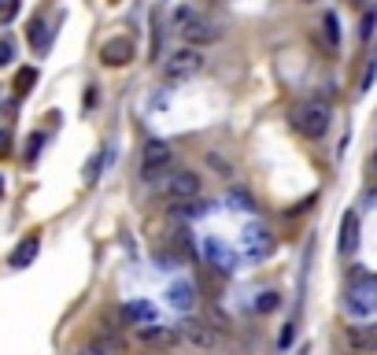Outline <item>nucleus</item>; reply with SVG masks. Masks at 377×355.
Masks as SVG:
<instances>
[{
	"mask_svg": "<svg viewBox=\"0 0 377 355\" xmlns=\"http://www.w3.org/2000/svg\"><path fill=\"white\" fill-rule=\"evenodd\" d=\"M292 130L300 133V137L307 141H322L329 133V122H333V111H329V104H322V100H307V104H296L289 115Z\"/></svg>",
	"mask_w": 377,
	"mask_h": 355,
	"instance_id": "nucleus-1",
	"label": "nucleus"
},
{
	"mask_svg": "<svg viewBox=\"0 0 377 355\" xmlns=\"http://www.w3.org/2000/svg\"><path fill=\"white\" fill-rule=\"evenodd\" d=\"M170 26L189 44H211V41L222 38V30H218L215 23H207L200 12H192V8H178V12H174V19H170Z\"/></svg>",
	"mask_w": 377,
	"mask_h": 355,
	"instance_id": "nucleus-2",
	"label": "nucleus"
},
{
	"mask_svg": "<svg viewBox=\"0 0 377 355\" xmlns=\"http://www.w3.org/2000/svg\"><path fill=\"white\" fill-rule=\"evenodd\" d=\"M344 311L352 318H359V322H366V318L377 311V278L352 281V289H348V296H344Z\"/></svg>",
	"mask_w": 377,
	"mask_h": 355,
	"instance_id": "nucleus-3",
	"label": "nucleus"
},
{
	"mask_svg": "<svg viewBox=\"0 0 377 355\" xmlns=\"http://www.w3.org/2000/svg\"><path fill=\"white\" fill-rule=\"evenodd\" d=\"M170 167H174L170 144H163V141H148V144H144V152H141V178H144V181L167 178Z\"/></svg>",
	"mask_w": 377,
	"mask_h": 355,
	"instance_id": "nucleus-4",
	"label": "nucleus"
},
{
	"mask_svg": "<svg viewBox=\"0 0 377 355\" xmlns=\"http://www.w3.org/2000/svg\"><path fill=\"white\" fill-rule=\"evenodd\" d=\"M200 70H204V56H200L196 49H178L167 63H163V75H167V81H185L192 75H200Z\"/></svg>",
	"mask_w": 377,
	"mask_h": 355,
	"instance_id": "nucleus-5",
	"label": "nucleus"
},
{
	"mask_svg": "<svg viewBox=\"0 0 377 355\" xmlns=\"http://www.w3.org/2000/svg\"><path fill=\"white\" fill-rule=\"evenodd\" d=\"M178 337H181L185 344H192V348H200V352H211V348L218 344L215 326L200 322V318H181V322H178Z\"/></svg>",
	"mask_w": 377,
	"mask_h": 355,
	"instance_id": "nucleus-6",
	"label": "nucleus"
},
{
	"mask_svg": "<svg viewBox=\"0 0 377 355\" xmlns=\"http://www.w3.org/2000/svg\"><path fill=\"white\" fill-rule=\"evenodd\" d=\"M204 259H207V267L218 270V274H233L237 263H241V256H237L229 244L218 241V237H207V241H204Z\"/></svg>",
	"mask_w": 377,
	"mask_h": 355,
	"instance_id": "nucleus-7",
	"label": "nucleus"
},
{
	"mask_svg": "<svg viewBox=\"0 0 377 355\" xmlns=\"http://www.w3.org/2000/svg\"><path fill=\"white\" fill-rule=\"evenodd\" d=\"M137 60V44L133 38H112L100 44V63L104 67H126V63Z\"/></svg>",
	"mask_w": 377,
	"mask_h": 355,
	"instance_id": "nucleus-8",
	"label": "nucleus"
},
{
	"mask_svg": "<svg viewBox=\"0 0 377 355\" xmlns=\"http://www.w3.org/2000/svg\"><path fill=\"white\" fill-rule=\"evenodd\" d=\"M167 196L174 204H189V200L200 196V174H192V170H174L167 178Z\"/></svg>",
	"mask_w": 377,
	"mask_h": 355,
	"instance_id": "nucleus-9",
	"label": "nucleus"
},
{
	"mask_svg": "<svg viewBox=\"0 0 377 355\" xmlns=\"http://www.w3.org/2000/svg\"><path fill=\"white\" fill-rule=\"evenodd\" d=\"M274 252V233L266 230V226H259V222H252L244 230V256L252 259V263H259V259H266Z\"/></svg>",
	"mask_w": 377,
	"mask_h": 355,
	"instance_id": "nucleus-10",
	"label": "nucleus"
},
{
	"mask_svg": "<svg viewBox=\"0 0 377 355\" xmlns=\"http://www.w3.org/2000/svg\"><path fill=\"white\" fill-rule=\"evenodd\" d=\"M348 348L355 355H374L377 352V322H355L348 326Z\"/></svg>",
	"mask_w": 377,
	"mask_h": 355,
	"instance_id": "nucleus-11",
	"label": "nucleus"
},
{
	"mask_svg": "<svg viewBox=\"0 0 377 355\" xmlns=\"http://www.w3.org/2000/svg\"><path fill=\"white\" fill-rule=\"evenodd\" d=\"M122 315L130 318L133 326H141V330H148V326H159V311H155V304H148V300H133V304H126Z\"/></svg>",
	"mask_w": 377,
	"mask_h": 355,
	"instance_id": "nucleus-12",
	"label": "nucleus"
},
{
	"mask_svg": "<svg viewBox=\"0 0 377 355\" xmlns=\"http://www.w3.org/2000/svg\"><path fill=\"white\" fill-rule=\"evenodd\" d=\"M38 252H41V237H38V233L23 237V241L15 244V252H12V270H23V267H30Z\"/></svg>",
	"mask_w": 377,
	"mask_h": 355,
	"instance_id": "nucleus-13",
	"label": "nucleus"
},
{
	"mask_svg": "<svg viewBox=\"0 0 377 355\" xmlns=\"http://www.w3.org/2000/svg\"><path fill=\"white\" fill-rule=\"evenodd\" d=\"M167 304L178 307V311H189V307L196 304V289H192L189 281H174V285L167 289Z\"/></svg>",
	"mask_w": 377,
	"mask_h": 355,
	"instance_id": "nucleus-14",
	"label": "nucleus"
},
{
	"mask_svg": "<svg viewBox=\"0 0 377 355\" xmlns=\"http://www.w3.org/2000/svg\"><path fill=\"white\" fill-rule=\"evenodd\" d=\"M322 41H326V49L333 52H340V19H337V12H326L322 15Z\"/></svg>",
	"mask_w": 377,
	"mask_h": 355,
	"instance_id": "nucleus-15",
	"label": "nucleus"
},
{
	"mask_svg": "<svg viewBox=\"0 0 377 355\" xmlns=\"http://www.w3.org/2000/svg\"><path fill=\"white\" fill-rule=\"evenodd\" d=\"M355 244H359V218L348 211L344 218H340V252H355Z\"/></svg>",
	"mask_w": 377,
	"mask_h": 355,
	"instance_id": "nucleus-16",
	"label": "nucleus"
},
{
	"mask_svg": "<svg viewBox=\"0 0 377 355\" xmlns=\"http://www.w3.org/2000/svg\"><path fill=\"white\" fill-rule=\"evenodd\" d=\"M30 44H34L38 52H44V49H49V30H44V19H41V15L30 23Z\"/></svg>",
	"mask_w": 377,
	"mask_h": 355,
	"instance_id": "nucleus-17",
	"label": "nucleus"
},
{
	"mask_svg": "<svg viewBox=\"0 0 377 355\" xmlns=\"http://www.w3.org/2000/svg\"><path fill=\"white\" fill-rule=\"evenodd\" d=\"M34 81H38V70H34V67H23L19 75H15V93L26 96V93L34 89Z\"/></svg>",
	"mask_w": 377,
	"mask_h": 355,
	"instance_id": "nucleus-18",
	"label": "nucleus"
},
{
	"mask_svg": "<svg viewBox=\"0 0 377 355\" xmlns=\"http://www.w3.org/2000/svg\"><path fill=\"white\" fill-rule=\"evenodd\" d=\"M278 293H259L255 296V311H263V315H270V311H278Z\"/></svg>",
	"mask_w": 377,
	"mask_h": 355,
	"instance_id": "nucleus-19",
	"label": "nucleus"
},
{
	"mask_svg": "<svg viewBox=\"0 0 377 355\" xmlns=\"http://www.w3.org/2000/svg\"><path fill=\"white\" fill-rule=\"evenodd\" d=\"M23 0H0V23H12L15 15H19Z\"/></svg>",
	"mask_w": 377,
	"mask_h": 355,
	"instance_id": "nucleus-20",
	"label": "nucleus"
},
{
	"mask_svg": "<svg viewBox=\"0 0 377 355\" xmlns=\"http://www.w3.org/2000/svg\"><path fill=\"white\" fill-rule=\"evenodd\" d=\"M12 60H15V41L12 38H0V67H8Z\"/></svg>",
	"mask_w": 377,
	"mask_h": 355,
	"instance_id": "nucleus-21",
	"label": "nucleus"
},
{
	"mask_svg": "<svg viewBox=\"0 0 377 355\" xmlns=\"http://www.w3.org/2000/svg\"><path fill=\"white\" fill-rule=\"evenodd\" d=\"M41 144H44V137H41V133H34V137H30V141H26V163H34V159H38V152H41Z\"/></svg>",
	"mask_w": 377,
	"mask_h": 355,
	"instance_id": "nucleus-22",
	"label": "nucleus"
},
{
	"mask_svg": "<svg viewBox=\"0 0 377 355\" xmlns=\"http://www.w3.org/2000/svg\"><path fill=\"white\" fill-rule=\"evenodd\" d=\"M292 341H296V322H289V326L281 330V348H289Z\"/></svg>",
	"mask_w": 377,
	"mask_h": 355,
	"instance_id": "nucleus-23",
	"label": "nucleus"
},
{
	"mask_svg": "<svg viewBox=\"0 0 377 355\" xmlns=\"http://www.w3.org/2000/svg\"><path fill=\"white\" fill-rule=\"evenodd\" d=\"M12 152V130H0V159Z\"/></svg>",
	"mask_w": 377,
	"mask_h": 355,
	"instance_id": "nucleus-24",
	"label": "nucleus"
},
{
	"mask_svg": "<svg viewBox=\"0 0 377 355\" xmlns=\"http://www.w3.org/2000/svg\"><path fill=\"white\" fill-rule=\"evenodd\" d=\"M100 163H104V156H93V163H89V170H86V181H96V174H100Z\"/></svg>",
	"mask_w": 377,
	"mask_h": 355,
	"instance_id": "nucleus-25",
	"label": "nucleus"
},
{
	"mask_svg": "<svg viewBox=\"0 0 377 355\" xmlns=\"http://www.w3.org/2000/svg\"><path fill=\"white\" fill-rule=\"evenodd\" d=\"M374 23H377V15L366 12V19H363V38H370V34H374Z\"/></svg>",
	"mask_w": 377,
	"mask_h": 355,
	"instance_id": "nucleus-26",
	"label": "nucleus"
},
{
	"mask_svg": "<svg viewBox=\"0 0 377 355\" xmlns=\"http://www.w3.org/2000/svg\"><path fill=\"white\" fill-rule=\"evenodd\" d=\"M0 196H4V178H0Z\"/></svg>",
	"mask_w": 377,
	"mask_h": 355,
	"instance_id": "nucleus-27",
	"label": "nucleus"
},
{
	"mask_svg": "<svg viewBox=\"0 0 377 355\" xmlns=\"http://www.w3.org/2000/svg\"><path fill=\"white\" fill-rule=\"evenodd\" d=\"M303 4H315V0H303Z\"/></svg>",
	"mask_w": 377,
	"mask_h": 355,
	"instance_id": "nucleus-28",
	"label": "nucleus"
}]
</instances>
